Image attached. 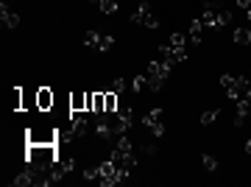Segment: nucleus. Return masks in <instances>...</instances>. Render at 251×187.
Instances as JSON below:
<instances>
[{
	"label": "nucleus",
	"instance_id": "obj_35",
	"mask_svg": "<svg viewBox=\"0 0 251 187\" xmlns=\"http://www.w3.org/2000/svg\"><path fill=\"white\" fill-rule=\"evenodd\" d=\"M246 98H249V101H251V89H249V92H246Z\"/></svg>",
	"mask_w": 251,
	"mask_h": 187
},
{
	"label": "nucleus",
	"instance_id": "obj_22",
	"mask_svg": "<svg viewBox=\"0 0 251 187\" xmlns=\"http://www.w3.org/2000/svg\"><path fill=\"white\" fill-rule=\"evenodd\" d=\"M187 62V51L184 48H173V65H182Z\"/></svg>",
	"mask_w": 251,
	"mask_h": 187
},
{
	"label": "nucleus",
	"instance_id": "obj_36",
	"mask_svg": "<svg viewBox=\"0 0 251 187\" xmlns=\"http://www.w3.org/2000/svg\"><path fill=\"white\" fill-rule=\"evenodd\" d=\"M92 3H98V6H101V3H103V0H92Z\"/></svg>",
	"mask_w": 251,
	"mask_h": 187
},
{
	"label": "nucleus",
	"instance_id": "obj_27",
	"mask_svg": "<svg viewBox=\"0 0 251 187\" xmlns=\"http://www.w3.org/2000/svg\"><path fill=\"white\" fill-rule=\"evenodd\" d=\"M215 120H218V112L215 109H209V112H204V115H201V123H204V126H212Z\"/></svg>",
	"mask_w": 251,
	"mask_h": 187
},
{
	"label": "nucleus",
	"instance_id": "obj_16",
	"mask_svg": "<svg viewBox=\"0 0 251 187\" xmlns=\"http://www.w3.org/2000/svg\"><path fill=\"white\" fill-rule=\"evenodd\" d=\"M235 42L237 45H251V28H246V25L235 28Z\"/></svg>",
	"mask_w": 251,
	"mask_h": 187
},
{
	"label": "nucleus",
	"instance_id": "obj_19",
	"mask_svg": "<svg viewBox=\"0 0 251 187\" xmlns=\"http://www.w3.org/2000/svg\"><path fill=\"white\" fill-rule=\"evenodd\" d=\"M162 84H165V78H162V76H151V73H148V89H151V92H159Z\"/></svg>",
	"mask_w": 251,
	"mask_h": 187
},
{
	"label": "nucleus",
	"instance_id": "obj_14",
	"mask_svg": "<svg viewBox=\"0 0 251 187\" xmlns=\"http://www.w3.org/2000/svg\"><path fill=\"white\" fill-rule=\"evenodd\" d=\"M70 109H73V112H87V92H76V95H70Z\"/></svg>",
	"mask_w": 251,
	"mask_h": 187
},
{
	"label": "nucleus",
	"instance_id": "obj_10",
	"mask_svg": "<svg viewBox=\"0 0 251 187\" xmlns=\"http://www.w3.org/2000/svg\"><path fill=\"white\" fill-rule=\"evenodd\" d=\"M34 182H36V170H34L31 165L25 168V170H20V173L12 179V185H14V187H25V185H34Z\"/></svg>",
	"mask_w": 251,
	"mask_h": 187
},
{
	"label": "nucleus",
	"instance_id": "obj_5",
	"mask_svg": "<svg viewBox=\"0 0 251 187\" xmlns=\"http://www.w3.org/2000/svg\"><path fill=\"white\" fill-rule=\"evenodd\" d=\"M112 165H114V170L131 173V170H134V165H137V156H134V154H120V151H114V154H112Z\"/></svg>",
	"mask_w": 251,
	"mask_h": 187
},
{
	"label": "nucleus",
	"instance_id": "obj_23",
	"mask_svg": "<svg viewBox=\"0 0 251 187\" xmlns=\"http://www.w3.org/2000/svg\"><path fill=\"white\" fill-rule=\"evenodd\" d=\"M84 179H90V182H101V168H87V170H84Z\"/></svg>",
	"mask_w": 251,
	"mask_h": 187
},
{
	"label": "nucleus",
	"instance_id": "obj_17",
	"mask_svg": "<svg viewBox=\"0 0 251 187\" xmlns=\"http://www.w3.org/2000/svg\"><path fill=\"white\" fill-rule=\"evenodd\" d=\"M103 98H106V115H114L117 112V92L109 89V92H103Z\"/></svg>",
	"mask_w": 251,
	"mask_h": 187
},
{
	"label": "nucleus",
	"instance_id": "obj_26",
	"mask_svg": "<svg viewBox=\"0 0 251 187\" xmlns=\"http://www.w3.org/2000/svg\"><path fill=\"white\" fill-rule=\"evenodd\" d=\"M101 11H103V14H114V11H117V0H103Z\"/></svg>",
	"mask_w": 251,
	"mask_h": 187
},
{
	"label": "nucleus",
	"instance_id": "obj_28",
	"mask_svg": "<svg viewBox=\"0 0 251 187\" xmlns=\"http://www.w3.org/2000/svg\"><path fill=\"white\" fill-rule=\"evenodd\" d=\"M220 84H223L226 89H232L235 84H237V76H229V73H223V76H220Z\"/></svg>",
	"mask_w": 251,
	"mask_h": 187
},
{
	"label": "nucleus",
	"instance_id": "obj_18",
	"mask_svg": "<svg viewBox=\"0 0 251 187\" xmlns=\"http://www.w3.org/2000/svg\"><path fill=\"white\" fill-rule=\"evenodd\" d=\"M84 45L98 48V45H101V34H98V31H87V34H84Z\"/></svg>",
	"mask_w": 251,
	"mask_h": 187
},
{
	"label": "nucleus",
	"instance_id": "obj_8",
	"mask_svg": "<svg viewBox=\"0 0 251 187\" xmlns=\"http://www.w3.org/2000/svg\"><path fill=\"white\" fill-rule=\"evenodd\" d=\"M0 20H3V25H6L9 31H12V28H17V25H20V14H17V11H12L6 3H0Z\"/></svg>",
	"mask_w": 251,
	"mask_h": 187
},
{
	"label": "nucleus",
	"instance_id": "obj_6",
	"mask_svg": "<svg viewBox=\"0 0 251 187\" xmlns=\"http://www.w3.org/2000/svg\"><path fill=\"white\" fill-rule=\"evenodd\" d=\"M90 115L92 112H73V134L76 137L87 134V129H90Z\"/></svg>",
	"mask_w": 251,
	"mask_h": 187
},
{
	"label": "nucleus",
	"instance_id": "obj_7",
	"mask_svg": "<svg viewBox=\"0 0 251 187\" xmlns=\"http://www.w3.org/2000/svg\"><path fill=\"white\" fill-rule=\"evenodd\" d=\"M249 112H251V101L249 98H240L237 103H235V126H243L246 123V118H249Z\"/></svg>",
	"mask_w": 251,
	"mask_h": 187
},
{
	"label": "nucleus",
	"instance_id": "obj_11",
	"mask_svg": "<svg viewBox=\"0 0 251 187\" xmlns=\"http://www.w3.org/2000/svg\"><path fill=\"white\" fill-rule=\"evenodd\" d=\"M53 92H50V89L47 87H42V89H36V106H39V109L42 112H47L50 109V106H53Z\"/></svg>",
	"mask_w": 251,
	"mask_h": 187
},
{
	"label": "nucleus",
	"instance_id": "obj_24",
	"mask_svg": "<svg viewBox=\"0 0 251 187\" xmlns=\"http://www.w3.org/2000/svg\"><path fill=\"white\" fill-rule=\"evenodd\" d=\"M171 48H184V34L182 31H173L171 34Z\"/></svg>",
	"mask_w": 251,
	"mask_h": 187
},
{
	"label": "nucleus",
	"instance_id": "obj_21",
	"mask_svg": "<svg viewBox=\"0 0 251 187\" xmlns=\"http://www.w3.org/2000/svg\"><path fill=\"white\" fill-rule=\"evenodd\" d=\"M59 165L64 168V173H70V170H73V168H76V159H73V156H59Z\"/></svg>",
	"mask_w": 251,
	"mask_h": 187
},
{
	"label": "nucleus",
	"instance_id": "obj_25",
	"mask_svg": "<svg viewBox=\"0 0 251 187\" xmlns=\"http://www.w3.org/2000/svg\"><path fill=\"white\" fill-rule=\"evenodd\" d=\"M112 48H114V36H101L98 51H103V53H106V51H112Z\"/></svg>",
	"mask_w": 251,
	"mask_h": 187
},
{
	"label": "nucleus",
	"instance_id": "obj_34",
	"mask_svg": "<svg viewBox=\"0 0 251 187\" xmlns=\"http://www.w3.org/2000/svg\"><path fill=\"white\" fill-rule=\"evenodd\" d=\"M246 17H249V22H251V9H249V11H246Z\"/></svg>",
	"mask_w": 251,
	"mask_h": 187
},
{
	"label": "nucleus",
	"instance_id": "obj_20",
	"mask_svg": "<svg viewBox=\"0 0 251 187\" xmlns=\"http://www.w3.org/2000/svg\"><path fill=\"white\" fill-rule=\"evenodd\" d=\"M159 62H171L173 65V48L171 45H159Z\"/></svg>",
	"mask_w": 251,
	"mask_h": 187
},
{
	"label": "nucleus",
	"instance_id": "obj_30",
	"mask_svg": "<svg viewBox=\"0 0 251 187\" xmlns=\"http://www.w3.org/2000/svg\"><path fill=\"white\" fill-rule=\"evenodd\" d=\"M201 162H204V170H218V159H215V156H206L204 154V159H201Z\"/></svg>",
	"mask_w": 251,
	"mask_h": 187
},
{
	"label": "nucleus",
	"instance_id": "obj_3",
	"mask_svg": "<svg viewBox=\"0 0 251 187\" xmlns=\"http://www.w3.org/2000/svg\"><path fill=\"white\" fill-rule=\"evenodd\" d=\"M112 123H114V134H128L131 126H134V109L131 106H123L112 115Z\"/></svg>",
	"mask_w": 251,
	"mask_h": 187
},
{
	"label": "nucleus",
	"instance_id": "obj_31",
	"mask_svg": "<svg viewBox=\"0 0 251 187\" xmlns=\"http://www.w3.org/2000/svg\"><path fill=\"white\" fill-rule=\"evenodd\" d=\"M123 87H126V78H120V76H117V78L112 81V87H109V89H114V92L120 95V92H123Z\"/></svg>",
	"mask_w": 251,
	"mask_h": 187
},
{
	"label": "nucleus",
	"instance_id": "obj_15",
	"mask_svg": "<svg viewBox=\"0 0 251 187\" xmlns=\"http://www.w3.org/2000/svg\"><path fill=\"white\" fill-rule=\"evenodd\" d=\"M114 151H120V154H134L131 137H128V134H117V148H114Z\"/></svg>",
	"mask_w": 251,
	"mask_h": 187
},
{
	"label": "nucleus",
	"instance_id": "obj_1",
	"mask_svg": "<svg viewBox=\"0 0 251 187\" xmlns=\"http://www.w3.org/2000/svg\"><path fill=\"white\" fill-rule=\"evenodd\" d=\"M25 162L36 170V176H47V170L59 162L56 143H28L25 145Z\"/></svg>",
	"mask_w": 251,
	"mask_h": 187
},
{
	"label": "nucleus",
	"instance_id": "obj_33",
	"mask_svg": "<svg viewBox=\"0 0 251 187\" xmlns=\"http://www.w3.org/2000/svg\"><path fill=\"white\" fill-rule=\"evenodd\" d=\"M246 154H251V140H249V143H246Z\"/></svg>",
	"mask_w": 251,
	"mask_h": 187
},
{
	"label": "nucleus",
	"instance_id": "obj_13",
	"mask_svg": "<svg viewBox=\"0 0 251 187\" xmlns=\"http://www.w3.org/2000/svg\"><path fill=\"white\" fill-rule=\"evenodd\" d=\"M171 62H151L148 65V73L151 76H162V78H168L171 76Z\"/></svg>",
	"mask_w": 251,
	"mask_h": 187
},
{
	"label": "nucleus",
	"instance_id": "obj_9",
	"mask_svg": "<svg viewBox=\"0 0 251 187\" xmlns=\"http://www.w3.org/2000/svg\"><path fill=\"white\" fill-rule=\"evenodd\" d=\"M151 17H154V14H151V3H148V0H142V3H140V9L131 14V22H137V25H148Z\"/></svg>",
	"mask_w": 251,
	"mask_h": 187
},
{
	"label": "nucleus",
	"instance_id": "obj_32",
	"mask_svg": "<svg viewBox=\"0 0 251 187\" xmlns=\"http://www.w3.org/2000/svg\"><path fill=\"white\" fill-rule=\"evenodd\" d=\"M237 6H240L243 11H249V9H251V0H237Z\"/></svg>",
	"mask_w": 251,
	"mask_h": 187
},
{
	"label": "nucleus",
	"instance_id": "obj_2",
	"mask_svg": "<svg viewBox=\"0 0 251 187\" xmlns=\"http://www.w3.org/2000/svg\"><path fill=\"white\" fill-rule=\"evenodd\" d=\"M201 22H204V28H209V31H218L220 25L232 22V11L223 9V6H220V0H206Z\"/></svg>",
	"mask_w": 251,
	"mask_h": 187
},
{
	"label": "nucleus",
	"instance_id": "obj_12",
	"mask_svg": "<svg viewBox=\"0 0 251 187\" xmlns=\"http://www.w3.org/2000/svg\"><path fill=\"white\" fill-rule=\"evenodd\" d=\"M187 31H190V42H193V45L204 42V22H201V20H190Z\"/></svg>",
	"mask_w": 251,
	"mask_h": 187
},
{
	"label": "nucleus",
	"instance_id": "obj_4",
	"mask_svg": "<svg viewBox=\"0 0 251 187\" xmlns=\"http://www.w3.org/2000/svg\"><path fill=\"white\" fill-rule=\"evenodd\" d=\"M142 126H148L154 137H162L165 134V123H162V109H151L145 118H142Z\"/></svg>",
	"mask_w": 251,
	"mask_h": 187
},
{
	"label": "nucleus",
	"instance_id": "obj_29",
	"mask_svg": "<svg viewBox=\"0 0 251 187\" xmlns=\"http://www.w3.org/2000/svg\"><path fill=\"white\" fill-rule=\"evenodd\" d=\"M131 84H134V89L140 92V89L148 87V76H134V81H131Z\"/></svg>",
	"mask_w": 251,
	"mask_h": 187
}]
</instances>
